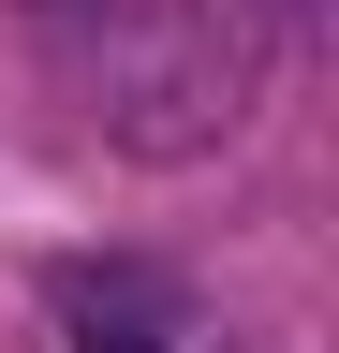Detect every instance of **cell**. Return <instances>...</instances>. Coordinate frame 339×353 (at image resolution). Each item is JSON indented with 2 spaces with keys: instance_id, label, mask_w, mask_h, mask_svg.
Returning <instances> with one entry per match:
<instances>
[{
  "instance_id": "3",
  "label": "cell",
  "mask_w": 339,
  "mask_h": 353,
  "mask_svg": "<svg viewBox=\"0 0 339 353\" xmlns=\"http://www.w3.org/2000/svg\"><path fill=\"white\" fill-rule=\"evenodd\" d=\"M30 15H74V0H30Z\"/></svg>"
},
{
  "instance_id": "1",
  "label": "cell",
  "mask_w": 339,
  "mask_h": 353,
  "mask_svg": "<svg viewBox=\"0 0 339 353\" xmlns=\"http://www.w3.org/2000/svg\"><path fill=\"white\" fill-rule=\"evenodd\" d=\"M89 44H74V88L133 162H206L222 132L266 103L280 59V0H74Z\"/></svg>"
},
{
  "instance_id": "2",
  "label": "cell",
  "mask_w": 339,
  "mask_h": 353,
  "mask_svg": "<svg viewBox=\"0 0 339 353\" xmlns=\"http://www.w3.org/2000/svg\"><path fill=\"white\" fill-rule=\"evenodd\" d=\"M45 294H59L74 353H192V294L162 265H59Z\"/></svg>"
}]
</instances>
